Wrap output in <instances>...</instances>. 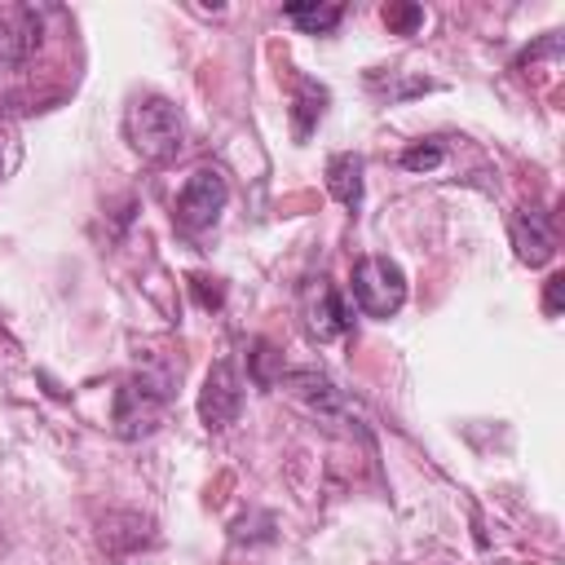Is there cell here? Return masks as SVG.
<instances>
[{"instance_id": "cell-1", "label": "cell", "mask_w": 565, "mask_h": 565, "mask_svg": "<svg viewBox=\"0 0 565 565\" xmlns=\"http://www.w3.org/2000/svg\"><path fill=\"white\" fill-rule=\"evenodd\" d=\"M128 141L146 159L168 163L185 141V119L168 97H141L137 106H128Z\"/></svg>"}, {"instance_id": "cell-2", "label": "cell", "mask_w": 565, "mask_h": 565, "mask_svg": "<svg viewBox=\"0 0 565 565\" xmlns=\"http://www.w3.org/2000/svg\"><path fill=\"white\" fill-rule=\"evenodd\" d=\"M349 291H353V305L366 318H388L406 300V274L388 256H362L349 274Z\"/></svg>"}, {"instance_id": "cell-3", "label": "cell", "mask_w": 565, "mask_h": 565, "mask_svg": "<svg viewBox=\"0 0 565 565\" xmlns=\"http://www.w3.org/2000/svg\"><path fill=\"white\" fill-rule=\"evenodd\" d=\"M225 199H230V181H225V172H216V168H199V172L181 185V194H177V225L190 230V234L212 230V225L221 221V212H225Z\"/></svg>"}, {"instance_id": "cell-8", "label": "cell", "mask_w": 565, "mask_h": 565, "mask_svg": "<svg viewBox=\"0 0 565 565\" xmlns=\"http://www.w3.org/2000/svg\"><path fill=\"white\" fill-rule=\"evenodd\" d=\"M512 243H516V256L534 269V265H547L552 260V234L530 216H512Z\"/></svg>"}, {"instance_id": "cell-12", "label": "cell", "mask_w": 565, "mask_h": 565, "mask_svg": "<svg viewBox=\"0 0 565 565\" xmlns=\"http://www.w3.org/2000/svg\"><path fill=\"white\" fill-rule=\"evenodd\" d=\"M380 18H384L388 31H397V35H415L419 22H424V9H419V4H384Z\"/></svg>"}, {"instance_id": "cell-6", "label": "cell", "mask_w": 565, "mask_h": 565, "mask_svg": "<svg viewBox=\"0 0 565 565\" xmlns=\"http://www.w3.org/2000/svg\"><path fill=\"white\" fill-rule=\"evenodd\" d=\"M349 322H353L349 300H344L335 287H318V300L309 305V331H313L318 340H335V335L349 331Z\"/></svg>"}, {"instance_id": "cell-5", "label": "cell", "mask_w": 565, "mask_h": 565, "mask_svg": "<svg viewBox=\"0 0 565 565\" xmlns=\"http://www.w3.org/2000/svg\"><path fill=\"white\" fill-rule=\"evenodd\" d=\"M163 402H168V388L163 380H132L119 388V411H115V424L124 437H137V433H150L163 415Z\"/></svg>"}, {"instance_id": "cell-16", "label": "cell", "mask_w": 565, "mask_h": 565, "mask_svg": "<svg viewBox=\"0 0 565 565\" xmlns=\"http://www.w3.org/2000/svg\"><path fill=\"white\" fill-rule=\"evenodd\" d=\"M0 172H4V163H0Z\"/></svg>"}, {"instance_id": "cell-7", "label": "cell", "mask_w": 565, "mask_h": 565, "mask_svg": "<svg viewBox=\"0 0 565 565\" xmlns=\"http://www.w3.org/2000/svg\"><path fill=\"white\" fill-rule=\"evenodd\" d=\"M327 190L335 203H344L349 212L362 207V159L358 154H331L327 159Z\"/></svg>"}, {"instance_id": "cell-15", "label": "cell", "mask_w": 565, "mask_h": 565, "mask_svg": "<svg viewBox=\"0 0 565 565\" xmlns=\"http://www.w3.org/2000/svg\"><path fill=\"white\" fill-rule=\"evenodd\" d=\"M561 296H565V274H552V278H547V296H543V313H547V318L561 313Z\"/></svg>"}, {"instance_id": "cell-10", "label": "cell", "mask_w": 565, "mask_h": 565, "mask_svg": "<svg viewBox=\"0 0 565 565\" xmlns=\"http://www.w3.org/2000/svg\"><path fill=\"white\" fill-rule=\"evenodd\" d=\"M287 388H291L296 397H305L309 406H318V411H335V406H340L335 384H331L327 375H318V371H287Z\"/></svg>"}, {"instance_id": "cell-11", "label": "cell", "mask_w": 565, "mask_h": 565, "mask_svg": "<svg viewBox=\"0 0 565 565\" xmlns=\"http://www.w3.org/2000/svg\"><path fill=\"white\" fill-rule=\"evenodd\" d=\"M340 4H287L282 9V18L287 22H296L300 31H309V35H327V31H335L340 26Z\"/></svg>"}, {"instance_id": "cell-13", "label": "cell", "mask_w": 565, "mask_h": 565, "mask_svg": "<svg viewBox=\"0 0 565 565\" xmlns=\"http://www.w3.org/2000/svg\"><path fill=\"white\" fill-rule=\"evenodd\" d=\"M441 159H446L441 146H411V150L402 154V168H406V172H433Z\"/></svg>"}, {"instance_id": "cell-9", "label": "cell", "mask_w": 565, "mask_h": 565, "mask_svg": "<svg viewBox=\"0 0 565 565\" xmlns=\"http://www.w3.org/2000/svg\"><path fill=\"white\" fill-rule=\"evenodd\" d=\"M327 110V88H318L313 79H296V97H291V119H296V137L305 141L309 128L322 119Z\"/></svg>"}, {"instance_id": "cell-14", "label": "cell", "mask_w": 565, "mask_h": 565, "mask_svg": "<svg viewBox=\"0 0 565 565\" xmlns=\"http://www.w3.org/2000/svg\"><path fill=\"white\" fill-rule=\"evenodd\" d=\"M190 287H194V296H199V305H203V309L221 305V296H225V291L216 287V278H203V274H194V278H190Z\"/></svg>"}, {"instance_id": "cell-4", "label": "cell", "mask_w": 565, "mask_h": 565, "mask_svg": "<svg viewBox=\"0 0 565 565\" xmlns=\"http://www.w3.org/2000/svg\"><path fill=\"white\" fill-rule=\"evenodd\" d=\"M238 411H243V380H238L234 362L221 358V362L207 371V380H203V393H199V419H203V428L221 433V428H230V424L238 419Z\"/></svg>"}]
</instances>
